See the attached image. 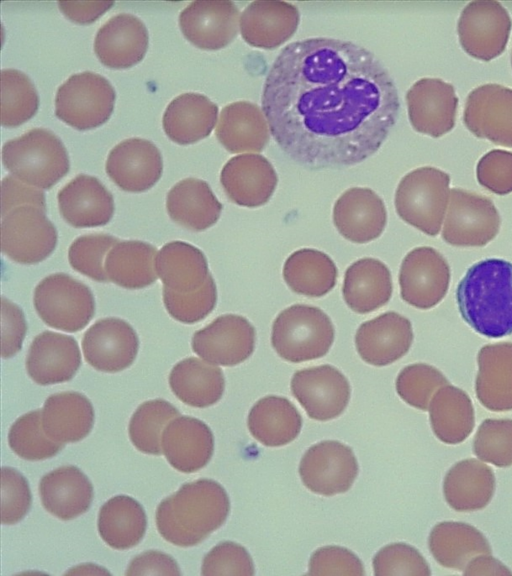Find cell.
I'll return each mask as SVG.
<instances>
[{"label":"cell","instance_id":"cell-1","mask_svg":"<svg viewBox=\"0 0 512 576\" xmlns=\"http://www.w3.org/2000/svg\"><path fill=\"white\" fill-rule=\"evenodd\" d=\"M399 107L394 81L374 54L325 37L288 44L262 94L278 146L296 163L316 169L352 166L372 156Z\"/></svg>","mask_w":512,"mask_h":576},{"label":"cell","instance_id":"cell-2","mask_svg":"<svg viewBox=\"0 0 512 576\" xmlns=\"http://www.w3.org/2000/svg\"><path fill=\"white\" fill-rule=\"evenodd\" d=\"M462 318L488 338L512 334V263L489 258L473 264L456 291Z\"/></svg>","mask_w":512,"mask_h":576},{"label":"cell","instance_id":"cell-3","mask_svg":"<svg viewBox=\"0 0 512 576\" xmlns=\"http://www.w3.org/2000/svg\"><path fill=\"white\" fill-rule=\"evenodd\" d=\"M230 509L224 488L210 479L186 483L160 502L156 525L168 542L190 547L199 544L226 520Z\"/></svg>","mask_w":512,"mask_h":576},{"label":"cell","instance_id":"cell-4","mask_svg":"<svg viewBox=\"0 0 512 576\" xmlns=\"http://www.w3.org/2000/svg\"><path fill=\"white\" fill-rule=\"evenodd\" d=\"M2 161L13 176L41 189L51 188L70 166L64 144L45 128H33L5 142Z\"/></svg>","mask_w":512,"mask_h":576},{"label":"cell","instance_id":"cell-5","mask_svg":"<svg viewBox=\"0 0 512 576\" xmlns=\"http://www.w3.org/2000/svg\"><path fill=\"white\" fill-rule=\"evenodd\" d=\"M334 341L330 318L319 308L295 304L283 310L272 326L271 343L286 361L299 363L324 356Z\"/></svg>","mask_w":512,"mask_h":576},{"label":"cell","instance_id":"cell-6","mask_svg":"<svg viewBox=\"0 0 512 576\" xmlns=\"http://www.w3.org/2000/svg\"><path fill=\"white\" fill-rule=\"evenodd\" d=\"M450 176L434 167L417 168L400 181L395 208L408 224L429 236H436L449 202Z\"/></svg>","mask_w":512,"mask_h":576},{"label":"cell","instance_id":"cell-7","mask_svg":"<svg viewBox=\"0 0 512 576\" xmlns=\"http://www.w3.org/2000/svg\"><path fill=\"white\" fill-rule=\"evenodd\" d=\"M33 303L45 324L66 332L82 330L95 311L91 290L64 273L41 280L34 290Z\"/></svg>","mask_w":512,"mask_h":576},{"label":"cell","instance_id":"cell-8","mask_svg":"<svg viewBox=\"0 0 512 576\" xmlns=\"http://www.w3.org/2000/svg\"><path fill=\"white\" fill-rule=\"evenodd\" d=\"M115 90L102 75L83 71L71 75L56 92L55 114L77 129L103 124L114 108Z\"/></svg>","mask_w":512,"mask_h":576},{"label":"cell","instance_id":"cell-9","mask_svg":"<svg viewBox=\"0 0 512 576\" xmlns=\"http://www.w3.org/2000/svg\"><path fill=\"white\" fill-rule=\"evenodd\" d=\"M46 211L23 205L2 217L1 250L20 264H36L45 260L56 248L57 230L46 217Z\"/></svg>","mask_w":512,"mask_h":576},{"label":"cell","instance_id":"cell-10","mask_svg":"<svg viewBox=\"0 0 512 576\" xmlns=\"http://www.w3.org/2000/svg\"><path fill=\"white\" fill-rule=\"evenodd\" d=\"M500 216L487 197L467 190H450L442 230L445 242L458 247H482L498 234Z\"/></svg>","mask_w":512,"mask_h":576},{"label":"cell","instance_id":"cell-11","mask_svg":"<svg viewBox=\"0 0 512 576\" xmlns=\"http://www.w3.org/2000/svg\"><path fill=\"white\" fill-rule=\"evenodd\" d=\"M511 27L509 13L499 2L473 1L461 12L458 35L469 55L489 61L506 48Z\"/></svg>","mask_w":512,"mask_h":576},{"label":"cell","instance_id":"cell-12","mask_svg":"<svg viewBox=\"0 0 512 576\" xmlns=\"http://www.w3.org/2000/svg\"><path fill=\"white\" fill-rule=\"evenodd\" d=\"M450 284V267L432 247H418L403 259L399 272L402 299L419 309L436 306Z\"/></svg>","mask_w":512,"mask_h":576},{"label":"cell","instance_id":"cell-13","mask_svg":"<svg viewBox=\"0 0 512 576\" xmlns=\"http://www.w3.org/2000/svg\"><path fill=\"white\" fill-rule=\"evenodd\" d=\"M358 473L352 449L338 441H323L311 446L301 459L299 474L314 493L332 496L346 492Z\"/></svg>","mask_w":512,"mask_h":576},{"label":"cell","instance_id":"cell-14","mask_svg":"<svg viewBox=\"0 0 512 576\" xmlns=\"http://www.w3.org/2000/svg\"><path fill=\"white\" fill-rule=\"evenodd\" d=\"M291 391L308 416L319 421L338 417L350 398L348 380L331 365L295 372L291 380Z\"/></svg>","mask_w":512,"mask_h":576},{"label":"cell","instance_id":"cell-15","mask_svg":"<svg viewBox=\"0 0 512 576\" xmlns=\"http://www.w3.org/2000/svg\"><path fill=\"white\" fill-rule=\"evenodd\" d=\"M255 345V330L250 322L235 314H225L194 333L192 349L203 360L234 366L250 357Z\"/></svg>","mask_w":512,"mask_h":576},{"label":"cell","instance_id":"cell-16","mask_svg":"<svg viewBox=\"0 0 512 576\" xmlns=\"http://www.w3.org/2000/svg\"><path fill=\"white\" fill-rule=\"evenodd\" d=\"M184 36L202 49L216 50L228 45L238 34L240 14L228 0H196L179 15Z\"/></svg>","mask_w":512,"mask_h":576},{"label":"cell","instance_id":"cell-17","mask_svg":"<svg viewBox=\"0 0 512 576\" xmlns=\"http://www.w3.org/2000/svg\"><path fill=\"white\" fill-rule=\"evenodd\" d=\"M138 347V336L132 326L115 317L98 320L82 339L85 360L96 370L108 373L128 368L137 356Z\"/></svg>","mask_w":512,"mask_h":576},{"label":"cell","instance_id":"cell-18","mask_svg":"<svg viewBox=\"0 0 512 576\" xmlns=\"http://www.w3.org/2000/svg\"><path fill=\"white\" fill-rule=\"evenodd\" d=\"M464 123L477 137L512 147V89L485 84L469 93Z\"/></svg>","mask_w":512,"mask_h":576},{"label":"cell","instance_id":"cell-19","mask_svg":"<svg viewBox=\"0 0 512 576\" xmlns=\"http://www.w3.org/2000/svg\"><path fill=\"white\" fill-rule=\"evenodd\" d=\"M409 120L413 128L440 137L454 127L458 105L454 87L436 78H422L406 94Z\"/></svg>","mask_w":512,"mask_h":576},{"label":"cell","instance_id":"cell-20","mask_svg":"<svg viewBox=\"0 0 512 576\" xmlns=\"http://www.w3.org/2000/svg\"><path fill=\"white\" fill-rule=\"evenodd\" d=\"M105 168L110 179L122 190L143 192L160 179L163 161L159 149L151 141L134 137L112 148Z\"/></svg>","mask_w":512,"mask_h":576},{"label":"cell","instance_id":"cell-21","mask_svg":"<svg viewBox=\"0 0 512 576\" xmlns=\"http://www.w3.org/2000/svg\"><path fill=\"white\" fill-rule=\"evenodd\" d=\"M412 341L410 321L394 311L362 323L355 336L360 357L374 366L397 361L408 352Z\"/></svg>","mask_w":512,"mask_h":576},{"label":"cell","instance_id":"cell-22","mask_svg":"<svg viewBox=\"0 0 512 576\" xmlns=\"http://www.w3.org/2000/svg\"><path fill=\"white\" fill-rule=\"evenodd\" d=\"M220 181L230 200L240 206L255 208L270 199L278 178L264 156L241 154L224 165Z\"/></svg>","mask_w":512,"mask_h":576},{"label":"cell","instance_id":"cell-23","mask_svg":"<svg viewBox=\"0 0 512 576\" xmlns=\"http://www.w3.org/2000/svg\"><path fill=\"white\" fill-rule=\"evenodd\" d=\"M80 365L77 341L71 336L52 331H44L34 338L26 358L28 375L39 385L69 381Z\"/></svg>","mask_w":512,"mask_h":576},{"label":"cell","instance_id":"cell-24","mask_svg":"<svg viewBox=\"0 0 512 576\" xmlns=\"http://www.w3.org/2000/svg\"><path fill=\"white\" fill-rule=\"evenodd\" d=\"M333 221L339 233L355 243H367L383 232L387 213L382 199L371 189L354 187L336 201Z\"/></svg>","mask_w":512,"mask_h":576},{"label":"cell","instance_id":"cell-25","mask_svg":"<svg viewBox=\"0 0 512 576\" xmlns=\"http://www.w3.org/2000/svg\"><path fill=\"white\" fill-rule=\"evenodd\" d=\"M57 199L61 216L76 228L103 226L114 213L112 194L97 178L86 174L62 187Z\"/></svg>","mask_w":512,"mask_h":576},{"label":"cell","instance_id":"cell-26","mask_svg":"<svg viewBox=\"0 0 512 576\" xmlns=\"http://www.w3.org/2000/svg\"><path fill=\"white\" fill-rule=\"evenodd\" d=\"M299 20V11L291 3L253 1L240 15V32L249 45L274 49L293 36Z\"/></svg>","mask_w":512,"mask_h":576},{"label":"cell","instance_id":"cell-27","mask_svg":"<svg viewBox=\"0 0 512 576\" xmlns=\"http://www.w3.org/2000/svg\"><path fill=\"white\" fill-rule=\"evenodd\" d=\"M148 41V31L142 20L130 13H119L98 29L94 51L103 64L126 68L144 57Z\"/></svg>","mask_w":512,"mask_h":576},{"label":"cell","instance_id":"cell-28","mask_svg":"<svg viewBox=\"0 0 512 576\" xmlns=\"http://www.w3.org/2000/svg\"><path fill=\"white\" fill-rule=\"evenodd\" d=\"M213 449L214 439L210 428L193 417H176L162 435V450L167 461L183 473L203 468L210 461Z\"/></svg>","mask_w":512,"mask_h":576},{"label":"cell","instance_id":"cell-29","mask_svg":"<svg viewBox=\"0 0 512 576\" xmlns=\"http://www.w3.org/2000/svg\"><path fill=\"white\" fill-rule=\"evenodd\" d=\"M39 494L43 507L61 520L86 512L93 499V486L77 467L61 466L42 477Z\"/></svg>","mask_w":512,"mask_h":576},{"label":"cell","instance_id":"cell-30","mask_svg":"<svg viewBox=\"0 0 512 576\" xmlns=\"http://www.w3.org/2000/svg\"><path fill=\"white\" fill-rule=\"evenodd\" d=\"M476 396L490 411L512 410V342L483 346L477 356Z\"/></svg>","mask_w":512,"mask_h":576},{"label":"cell","instance_id":"cell-31","mask_svg":"<svg viewBox=\"0 0 512 576\" xmlns=\"http://www.w3.org/2000/svg\"><path fill=\"white\" fill-rule=\"evenodd\" d=\"M269 131L263 111L248 101L225 106L216 126L217 139L231 153L262 151L269 141Z\"/></svg>","mask_w":512,"mask_h":576},{"label":"cell","instance_id":"cell-32","mask_svg":"<svg viewBox=\"0 0 512 576\" xmlns=\"http://www.w3.org/2000/svg\"><path fill=\"white\" fill-rule=\"evenodd\" d=\"M166 209L176 223L193 231H202L217 222L222 204L207 182L198 178H186L169 190Z\"/></svg>","mask_w":512,"mask_h":576},{"label":"cell","instance_id":"cell-33","mask_svg":"<svg viewBox=\"0 0 512 576\" xmlns=\"http://www.w3.org/2000/svg\"><path fill=\"white\" fill-rule=\"evenodd\" d=\"M217 116L218 107L208 97L186 92L168 104L162 124L170 139L179 144H190L211 133Z\"/></svg>","mask_w":512,"mask_h":576},{"label":"cell","instance_id":"cell-34","mask_svg":"<svg viewBox=\"0 0 512 576\" xmlns=\"http://www.w3.org/2000/svg\"><path fill=\"white\" fill-rule=\"evenodd\" d=\"M41 411L47 436L64 444L82 440L94 424L93 406L87 397L78 392L49 396Z\"/></svg>","mask_w":512,"mask_h":576},{"label":"cell","instance_id":"cell-35","mask_svg":"<svg viewBox=\"0 0 512 576\" xmlns=\"http://www.w3.org/2000/svg\"><path fill=\"white\" fill-rule=\"evenodd\" d=\"M342 292L345 302L354 312H372L391 298V273L380 260L359 259L346 270Z\"/></svg>","mask_w":512,"mask_h":576},{"label":"cell","instance_id":"cell-36","mask_svg":"<svg viewBox=\"0 0 512 576\" xmlns=\"http://www.w3.org/2000/svg\"><path fill=\"white\" fill-rule=\"evenodd\" d=\"M495 489L492 469L477 459H465L448 471L443 492L449 506L456 511L469 512L484 508Z\"/></svg>","mask_w":512,"mask_h":576},{"label":"cell","instance_id":"cell-37","mask_svg":"<svg viewBox=\"0 0 512 576\" xmlns=\"http://www.w3.org/2000/svg\"><path fill=\"white\" fill-rule=\"evenodd\" d=\"M169 384L179 400L197 408L215 404L225 388L222 370L196 357L178 362L170 372Z\"/></svg>","mask_w":512,"mask_h":576},{"label":"cell","instance_id":"cell-38","mask_svg":"<svg viewBox=\"0 0 512 576\" xmlns=\"http://www.w3.org/2000/svg\"><path fill=\"white\" fill-rule=\"evenodd\" d=\"M429 548L440 565L459 571H464L475 557L491 552L480 531L469 524L452 521L434 526L429 536Z\"/></svg>","mask_w":512,"mask_h":576},{"label":"cell","instance_id":"cell-39","mask_svg":"<svg viewBox=\"0 0 512 576\" xmlns=\"http://www.w3.org/2000/svg\"><path fill=\"white\" fill-rule=\"evenodd\" d=\"M156 271L164 287L180 293L197 290L210 275L202 251L182 241L169 242L160 249Z\"/></svg>","mask_w":512,"mask_h":576},{"label":"cell","instance_id":"cell-40","mask_svg":"<svg viewBox=\"0 0 512 576\" xmlns=\"http://www.w3.org/2000/svg\"><path fill=\"white\" fill-rule=\"evenodd\" d=\"M157 249L146 242H118L107 254L105 271L109 281L127 289H141L157 280Z\"/></svg>","mask_w":512,"mask_h":576},{"label":"cell","instance_id":"cell-41","mask_svg":"<svg viewBox=\"0 0 512 576\" xmlns=\"http://www.w3.org/2000/svg\"><path fill=\"white\" fill-rule=\"evenodd\" d=\"M302 418L286 398L267 396L255 403L249 412L248 427L252 436L265 446L279 447L299 434Z\"/></svg>","mask_w":512,"mask_h":576},{"label":"cell","instance_id":"cell-42","mask_svg":"<svg viewBox=\"0 0 512 576\" xmlns=\"http://www.w3.org/2000/svg\"><path fill=\"white\" fill-rule=\"evenodd\" d=\"M146 526L143 507L130 496L117 495L100 508L99 534L114 549L125 550L136 546L144 537Z\"/></svg>","mask_w":512,"mask_h":576},{"label":"cell","instance_id":"cell-43","mask_svg":"<svg viewBox=\"0 0 512 576\" xmlns=\"http://www.w3.org/2000/svg\"><path fill=\"white\" fill-rule=\"evenodd\" d=\"M428 410L433 432L446 444L463 442L474 428V409L469 396L452 385L436 391Z\"/></svg>","mask_w":512,"mask_h":576},{"label":"cell","instance_id":"cell-44","mask_svg":"<svg viewBox=\"0 0 512 576\" xmlns=\"http://www.w3.org/2000/svg\"><path fill=\"white\" fill-rule=\"evenodd\" d=\"M283 278L296 293L321 297L336 284L337 268L325 253L314 249H300L292 253L283 267Z\"/></svg>","mask_w":512,"mask_h":576},{"label":"cell","instance_id":"cell-45","mask_svg":"<svg viewBox=\"0 0 512 576\" xmlns=\"http://www.w3.org/2000/svg\"><path fill=\"white\" fill-rule=\"evenodd\" d=\"M179 411L163 399L142 403L134 412L129 423V437L132 444L141 452L160 455L163 432Z\"/></svg>","mask_w":512,"mask_h":576},{"label":"cell","instance_id":"cell-46","mask_svg":"<svg viewBox=\"0 0 512 576\" xmlns=\"http://www.w3.org/2000/svg\"><path fill=\"white\" fill-rule=\"evenodd\" d=\"M39 106L38 92L22 71L8 68L1 71V123L18 126L30 119Z\"/></svg>","mask_w":512,"mask_h":576},{"label":"cell","instance_id":"cell-47","mask_svg":"<svg viewBox=\"0 0 512 576\" xmlns=\"http://www.w3.org/2000/svg\"><path fill=\"white\" fill-rule=\"evenodd\" d=\"M10 448L19 457L37 461L56 455L64 443L52 440L44 431L42 411L35 410L19 417L8 434Z\"/></svg>","mask_w":512,"mask_h":576},{"label":"cell","instance_id":"cell-48","mask_svg":"<svg viewBox=\"0 0 512 576\" xmlns=\"http://www.w3.org/2000/svg\"><path fill=\"white\" fill-rule=\"evenodd\" d=\"M448 384L445 376L435 367L416 363L401 370L396 380V390L406 403L426 411L436 391Z\"/></svg>","mask_w":512,"mask_h":576},{"label":"cell","instance_id":"cell-49","mask_svg":"<svg viewBox=\"0 0 512 576\" xmlns=\"http://www.w3.org/2000/svg\"><path fill=\"white\" fill-rule=\"evenodd\" d=\"M118 239L107 234H88L76 238L68 250L70 266L98 282L109 281L105 262L109 251L118 243Z\"/></svg>","mask_w":512,"mask_h":576},{"label":"cell","instance_id":"cell-50","mask_svg":"<svg viewBox=\"0 0 512 576\" xmlns=\"http://www.w3.org/2000/svg\"><path fill=\"white\" fill-rule=\"evenodd\" d=\"M164 306L175 320L193 324L204 319L214 309L217 302V289L211 275L195 291L180 293L163 288Z\"/></svg>","mask_w":512,"mask_h":576},{"label":"cell","instance_id":"cell-51","mask_svg":"<svg viewBox=\"0 0 512 576\" xmlns=\"http://www.w3.org/2000/svg\"><path fill=\"white\" fill-rule=\"evenodd\" d=\"M475 455L497 467L512 465V420L486 419L473 442Z\"/></svg>","mask_w":512,"mask_h":576},{"label":"cell","instance_id":"cell-52","mask_svg":"<svg viewBox=\"0 0 512 576\" xmlns=\"http://www.w3.org/2000/svg\"><path fill=\"white\" fill-rule=\"evenodd\" d=\"M373 568L376 576L431 574L423 556L405 543H393L380 549L373 559Z\"/></svg>","mask_w":512,"mask_h":576},{"label":"cell","instance_id":"cell-53","mask_svg":"<svg viewBox=\"0 0 512 576\" xmlns=\"http://www.w3.org/2000/svg\"><path fill=\"white\" fill-rule=\"evenodd\" d=\"M31 492L26 478L11 467L1 470V522L15 524L31 506Z\"/></svg>","mask_w":512,"mask_h":576},{"label":"cell","instance_id":"cell-54","mask_svg":"<svg viewBox=\"0 0 512 576\" xmlns=\"http://www.w3.org/2000/svg\"><path fill=\"white\" fill-rule=\"evenodd\" d=\"M201 574L246 575L254 574V566L247 550L234 542L216 545L203 559Z\"/></svg>","mask_w":512,"mask_h":576},{"label":"cell","instance_id":"cell-55","mask_svg":"<svg viewBox=\"0 0 512 576\" xmlns=\"http://www.w3.org/2000/svg\"><path fill=\"white\" fill-rule=\"evenodd\" d=\"M359 558L350 550L339 546H326L316 550L309 562V575L363 576Z\"/></svg>","mask_w":512,"mask_h":576},{"label":"cell","instance_id":"cell-56","mask_svg":"<svg viewBox=\"0 0 512 576\" xmlns=\"http://www.w3.org/2000/svg\"><path fill=\"white\" fill-rule=\"evenodd\" d=\"M476 173L478 182L491 192H512V152L491 150L479 160Z\"/></svg>","mask_w":512,"mask_h":576},{"label":"cell","instance_id":"cell-57","mask_svg":"<svg viewBox=\"0 0 512 576\" xmlns=\"http://www.w3.org/2000/svg\"><path fill=\"white\" fill-rule=\"evenodd\" d=\"M1 355L10 358L17 354L27 331L22 310L13 302L1 298Z\"/></svg>","mask_w":512,"mask_h":576},{"label":"cell","instance_id":"cell-58","mask_svg":"<svg viewBox=\"0 0 512 576\" xmlns=\"http://www.w3.org/2000/svg\"><path fill=\"white\" fill-rule=\"evenodd\" d=\"M23 205L36 206L46 211L44 193L13 175L4 177L1 183L2 217L12 209Z\"/></svg>","mask_w":512,"mask_h":576},{"label":"cell","instance_id":"cell-59","mask_svg":"<svg viewBox=\"0 0 512 576\" xmlns=\"http://www.w3.org/2000/svg\"><path fill=\"white\" fill-rule=\"evenodd\" d=\"M176 561L160 551H146L129 564L126 575H180Z\"/></svg>","mask_w":512,"mask_h":576},{"label":"cell","instance_id":"cell-60","mask_svg":"<svg viewBox=\"0 0 512 576\" xmlns=\"http://www.w3.org/2000/svg\"><path fill=\"white\" fill-rule=\"evenodd\" d=\"M113 1H59L61 11L78 23H89L105 12Z\"/></svg>","mask_w":512,"mask_h":576},{"label":"cell","instance_id":"cell-61","mask_svg":"<svg viewBox=\"0 0 512 576\" xmlns=\"http://www.w3.org/2000/svg\"><path fill=\"white\" fill-rule=\"evenodd\" d=\"M465 575H511L501 562L488 554H483L472 559L464 569Z\"/></svg>","mask_w":512,"mask_h":576},{"label":"cell","instance_id":"cell-62","mask_svg":"<svg viewBox=\"0 0 512 576\" xmlns=\"http://www.w3.org/2000/svg\"><path fill=\"white\" fill-rule=\"evenodd\" d=\"M511 61H512V58H511Z\"/></svg>","mask_w":512,"mask_h":576}]
</instances>
